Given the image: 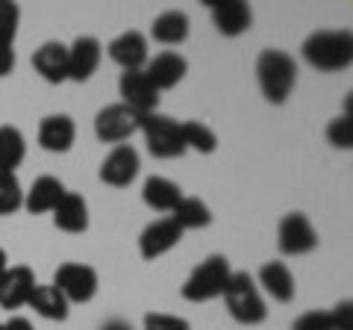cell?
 <instances>
[{
    "mask_svg": "<svg viewBox=\"0 0 353 330\" xmlns=\"http://www.w3.org/2000/svg\"><path fill=\"white\" fill-rule=\"evenodd\" d=\"M303 59L318 71H345L353 62L350 30H318L303 41Z\"/></svg>",
    "mask_w": 353,
    "mask_h": 330,
    "instance_id": "obj_1",
    "label": "cell"
},
{
    "mask_svg": "<svg viewBox=\"0 0 353 330\" xmlns=\"http://www.w3.org/2000/svg\"><path fill=\"white\" fill-rule=\"evenodd\" d=\"M256 80L268 104H285L297 80V65L285 50L268 48L256 59Z\"/></svg>",
    "mask_w": 353,
    "mask_h": 330,
    "instance_id": "obj_2",
    "label": "cell"
},
{
    "mask_svg": "<svg viewBox=\"0 0 353 330\" xmlns=\"http://www.w3.org/2000/svg\"><path fill=\"white\" fill-rule=\"evenodd\" d=\"M230 278H233V269H230V260L221 257V254H212L206 257L201 266H197L189 278L183 283V298L192 301V304H203V301H212V298H221L227 289Z\"/></svg>",
    "mask_w": 353,
    "mask_h": 330,
    "instance_id": "obj_3",
    "label": "cell"
},
{
    "mask_svg": "<svg viewBox=\"0 0 353 330\" xmlns=\"http://www.w3.org/2000/svg\"><path fill=\"white\" fill-rule=\"evenodd\" d=\"M227 313L236 318L239 324H262L268 318V307H265L259 286L253 283L248 271H233L227 289H224Z\"/></svg>",
    "mask_w": 353,
    "mask_h": 330,
    "instance_id": "obj_4",
    "label": "cell"
},
{
    "mask_svg": "<svg viewBox=\"0 0 353 330\" xmlns=\"http://www.w3.org/2000/svg\"><path fill=\"white\" fill-rule=\"evenodd\" d=\"M141 133H145V145L157 159H176L185 153L183 142V124L174 121L171 115L162 113H148L141 115Z\"/></svg>",
    "mask_w": 353,
    "mask_h": 330,
    "instance_id": "obj_5",
    "label": "cell"
},
{
    "mask_svg": "<svg viewBox=\"0 0 353 330\" xmlns=\"http://www.w3.org/2000/svg\"><path fill=\"white\" fill-rule=\"evenodd\" d=\"M53 286L65 295L68 304H88L97 295L101 278L85 262H62L57 274H53Z\"/></svg>",
    "mask_w": 353,
    "mask_h": 330,
    "instance_id": "obj_6",
    "label": "cell"
},
{
    "mask_svg": "<svg viewBox=\"0 0 353 330\" xmlns=\"http://www.w3.org/2000/svg\"><path fill=\"white\" fill-rule=\"evenodd\" d=\"M139 127H141V115L124 104H109L94 118V136L106 142V145H121L132 133H139Z\"/></svg>",
    "mask_w": 353,
    "mask_h": 330,
    "instance_id": "obj_7",
    "label": "cell"
},
{
    "mask_svg": "<svg viewBox=\"0 0 353 330\" xmlns=\"http://www.w3.org/2000/svg\"><path fill=\"white\" fill-rule=\"evenodd\" d=\"M277 248L285 257H303L309 251L318 248V233L312 222L303 213H289L283 215V222L277 227Z\"/></svg>",
    "mask_w": 353,
    "mask_h": 330,
    "instance_id": "obj_8",
    "label": "cell"
},
{
    "mask_svg": "<svg viewBox=\"0 0 353 330\" xmlns=\"http://www.w3.org/2000/svg\"><path fill=\"white\" fill-rule=\"evenodd\" d=\"M141 159L132 145H115L106 153V159L101 162V180L106 186H115V189H124L132 180L139 177Z\"/></svg>",
    "mask_w": 353,
    "mask_h": 330,
    "instance_id": "obj_9",
    "label": "cell"
},
{
    "mask_svg": "<svg viewBox=\"0 0 353 330\" xmlns=\"http://www.w3.org/2000/svg\"><path fill=\"white\" fill-rule=\"evenodd\" d=\"M118 92L124 97V106L136 109L139 115H148V113H157V104H159V92L153 89V83L148 80L145 68L141 71H124L118 80Z\"/></svg>",
    "mask_w": 353,
    "mask_h": 330,
    "instance_id": "obj_10",
    "label": "cell"
},
{
    "mask_svg": "<svg viewBox=\"0 0 353 330\" xmlns=\"http://www.w3.org/2000/svg\"><path fill=\"white\" fill-rule=\"evenodd\" d=\"M109 59H112L115 65H121L124 71H141L150 59L148 53V36L139 30H130V32H121L118 39L109 41Z\"/></svg>",
    "mask_w": 353,
    "mask_h": 330,
    "instance_id": "obj_11",
    "label": "cell"
},
{
    "mask_svg": "<svg viewBox=\"0 0 353 330\" xmlns=\"http://www.w3.org/2000/svg\"><path fill=\"white\" fill-rule=\"evenodd\" d=\"M101 59H103V48L94 36L74 39V45L68 48V80L74 83L92 80L94 71L101 68Z\"/></svg>",
    "mask_w": 353,
    "mask_h": 330,
    "instance_id": "obj_12",
    "label": "cell"
},
{
    "mask_svg": "<svg viewBox=\"0 0 353 330\" xmlns=\"http://www.w3.org/2000/svg\"><path fill=\"white\" fill-rule=\"evenodd\" d=\"M209 12H212V21L221 36H230L236 39L241 32H248L250 24H253V12L248 3L241 0H206Z\"/></svg>",
    "mask_w": 353,
    "mask_h": 330,
    "instance_id": "obj_13",
    "label": "cell"
},
{
    "mask_svg": "<svg viewBox=\"0 0 353 330\" xmlns=\"http://www.w3.org/2000/svg\"><path fill=\"white\" fill-rule=\"evenodd\" d=\"M32 289H36V274L30 266H9L0 278V307L3 310H18L27 307Z\"/></svg>",
    "mask_w": 353,
    "mask_h": 330,
    "instance_id": "obj_14",
    "label": "cell"
},
{
    "mask_svg": "<svg viewBox=\"0 0 353 330\" xmlns=\"http://www.w3.org/2000/svg\"><path fill=\"white\" fill-rule=\"evenodd\" d=\"M145 74H148V80L153 83L157 92H168L183 80L185 74H189V62H185V57H180L176 50H165V53H159V57L148 59Z\"/></svg>",
    "mask_w": 353,
    "mask_h": 330,
    "instance_id": "obj_15",
    "label": "cell"
},
{
    "mask_svg": "<svg viewBox=\"0 0 353 330\" xmlns=\"http://www.w3.org/2000/svg\"><path fill=\"white\" fill-rule=\"evenodd\" d=\"M32 68L44 83L59 86L68 80V45L62 41H44V45L32 53Z\"/></svg>",
    "mask_w": 353,
    "mask_h": 330,
    "instance_id": "obj_16",
    "label": "cell"
},
{
    "mask_svg": "<svg viewBox=\"0 0 353 330\" xmlns=\"http://www.w3.org/2000/svg\"><path fill=\"white\" fill-rule=\"evenodd\" d=\"M180 239H183V230L176 227L171 218H162V222H153V224H148L145 230H141L139 251H141L145 260H157L162 254H168L171 248L180 245Z\"/></svg>",
    "mask_w": 353,
    "mask_h": 330,
    "instance_id": "obj_17",
    "label": "cell"
},
{
    "mask_svg": "<svg viewBox=\"0 0 353 330\" xmlns=\"http://www.w3.org/2000/svg\"><path fill=\"white\" fill-rule=\"evenodd\" d=\"M77 142V124L71 115H48L39 124V145L50 153H68Z\"/></svg>",
    "mask_w": 353,
    "mask_h": 330,
    "instance_id": "obj_18",
    "label": "cell"
},
{
    "mask_svg": "<svg viewBox=\"0 0 353 330\" xmlns=\"http://www.w3.org/2000/svg\"><path fill=\"white\" fill-rule=\"evenodd\" d=\"M65 192H68V189L62 186L59 177H53V174H41V177L32 180L30 192H24V206H27V213H32V215L53 213V210H57V204L62 201Z\"/></svg>",
    "mask_w": 353,
    "mask_h": 330,
    "instance_id": "obj_19",
    "label": "cell"
},
{
    "mask_svg": "<svg viewBox=\"0 0 353 330\" xmlns=\"http://www.w3.org/2000/svg\"><path fill=\"white\" fill-rule=\"evenodd\" d=\"M53 224L65 233H85L88 230V204L80 192H65L53 210Z\"/></svg>",
    "mask_w": 353,
    "mask_h": 330,
    "instance_id": "obj_20",
    "label": "cell"
},
{
    "mask_svg": "<svg viewBox=\"0 0 353 330\" xmlns=\"http://www.w3.org/2000/svg\"><path fill=\"white\" fill-rule=\"evenodd\" d=\"M259 286L280 304H289L294 298V274L289 271L285 262H277V260L265 262L259 269Z\"/></svg>",
    "mask_w": 353,
    "mask_h": 330,
    "instance_id": "obj_21",
    "label": "cell"
},
{
    "mask_svg": "<svg viewBox=\"0 0 353 330\" xmlns=\"http://www.w3.org/2000/svg\"><path fill=\"white\" fill-rule=\"evenodd\" d=\"M189 15L180 12V9H168V12H162L153 18V27H150V36L153 41H159V45H183L185 39H189Z\"/></svg>",
    "mask_w": 353,
    "mask_h": 330,
    "instance_id": "obj_22",
    "label": "cell"
},
{
    "mask_svg": "<svg viewBox=\"0 0 353 330\" xmlns=\"http://www.w3.org/2000/svg\"><path fill=\"white\" fill-rule=\"evenodd\" d=\"M27 307H32V310H36L41 318H48V322H65L71 304L65 301V295L53 283H48V286L36 283V289H32Z\"/></svg>",
    "mask_w": 353,
    "mask_h": 330,
    "instance_id": "obj_23",
    "label": "cell"
},
{
    "mask_svg": "<svg viewBox=\"0 0 353 330\" xmlns=\"http://www.w3.org/2000/svg\"><path fill=\"white\" fill-rule=\"evenodd\" d=\"M141 197L150 210L157 213H171L183 197V189L176 183H171L168 177H148L145 180V189H141Z\"/></svg>",
    "mask_w": 353,
    "mask_h": 330,
    "instance_id": "obj_24",
    "label": "cell"
},
{
    "mask_svg": "<svg viewBox=\"0 0 353 330\" xmlns=\"http://www.w3.org/2000/svg\"><path fill=\"white\" fill-rule=\"evenodd\" d=\"M171 222L185 233V230H201L212 224V213L209 206L201 201V197H180V204L171 210Z\"/></svg>",
    "mask_w": 353,
    "mask_h": 330,
    "instance_id": "obj_25",
    "label": "cell"
},
{
    "mask_svg": "<svg viewBox=\"0 0 353 330\" xmlns=\"http://www.w3.org/2000/svg\"><path fill=\"white\" fill-rule=\"evenodd\" d=\"M27 157V142L18 127H0V174H15Z\"/></svg>",
    "mask_w": 353,
    "mask_h": 330,
    "instance_id": "obj_26",
    "label": "cell"
},
{
    "mask_svg": "<svg viewBox=\"0 0 353 330\" xmlns=\"http://www.w3.org/2000/svg\"><path fill=\"white\" fill-rule=\"evenodd\" d=\"M183 142H185V151H197V153L218 151V136L203 121H183Z\"/></svg>",
    "mask_w": 353,
    "mask_h": 330,
    "instance_id": "obj_27",
    "label": "cell"
},
{
    "mask_svg": "<svg viewBox=\"0 0 353 330\" xmlns=\"http://www.w3.org/2000/svg\"><path fill=\"white\" fill-rule=\"evenodd\" d=\"M24 206V189L15 174H0V215H12Z\"/></svg>",
    "mask_w": 353,
    "mask_h": 330,
    "instance_id": "obj_28",
    "label": "cell"
},
{
    "mask_svg": "<svg viewBox=\"0 0 353 330\" xmlns=\"http://www.w3.org/2000/svg\"><path fill=\"white\" fill-rule=\"evenodd\" d=\"M327 142L339 151H350L353 148V118L339 115L336 121L327 124Z\"/></svg>",
    "mask_w": 353,
    "mask_h": 330,
    "instance_id": "obj_29",
    "label": "cell"
},
{
    "mask_svg": "<svg viewBox=\"0 0 353 330\" xmlns=\"http://www.w3.org/2000/svg\"><path fill=\"white\" fill-rule=\"evenodd\" d=\"M18 21H21V9H18V3L0 0V41H3V45H15Z\"/></svg>",
    "mask_w": 353,
    "mask_h": 330,
    "instance_id": "obj_30",
    "label": "cell"
},
{
    "mask_svg": "<svg viewBox=\"0 0 353 330\" xmlns=\"http://www.w3.org/2000/svg\"><path fill=\"white\" fill-rule=\"evenodd\" d=\"M145 330H192V324L183 316H168V313H148L145 316Z\"/></svg>",
    "mask_w": 353,
    "mask_h": 330,
    "instance_id": "obj_31",
    "label": "cell"
},
{
    "mask_svg": "<svg viewBox=\"0 0 353 330\" xmlns=\"http://www.w3.org/2000/svg\"><path fill=\"white\" fill-rule=\"evenodd\" d=\"M292 330H333V322H330V313L321 310H309L301 318H294Z\"/></svg>",
    "mask_w": 353,
    "mask_h": 330,
    "instance_id": "obj_32",
    "label": "cell"
},
{
    "mask_svg": "<svg viewBox=\"0 0 353 330\" xmlns=\"http://www.w3.org/2000/svg\"><path fill=\"white\" fill-rule=\"evenodd\" d=\"M330 322H333V330H353V301L350 298L339 301L330 310Z\"/></svg>",
    "mask_w": 353,
    "mask_h": 330,
    "instance_id": "obj_33",
    "label": "cell"
},
{
    "mask_svg": "<svg viewBox=\"0 0 353 330\" xmlns=\"http://www.w3.org/2000/svg\"><path fill=\"white\" fill-rule=\"evenodd\" d=\"M12 68H15V48L0 41V77L12 74Z\"/></svg>",
    "mask_w": 353,
    "mask_h": 330,
    "instance_id": "obj_34",
    "label": "cell"
},
{
    "mask_svg": "<svg viewBox=\"0 0 353 330\" xmlns=\"http://www.w3.org/2000/svg\"><path fill=\"white\" fill-rule=\"evenodd\" d=\"M3 327H6V330H36L30 318H24V316H12L9 322H3Z\"/></svg>",
    "mask_w": 353,
    "mask_h": 330,
    "instance_id": "obj_35",
    "label": "cell"
},
{
    "mask_svg": "<svg viewBox=\"0 0 353 330\" xmlns=\"http://www.w3.org/2000/svg\"><path fill=\"white\" fill-rule=\"evenodd\" d=\"M101 330H132V327L124 322V318H109V322H106Z\"/></svg>",
    "mask_w": 353,
    "mask_h": 330,
    "instance_id": "obj_36",
    "label": "cell"
},
{
    "mask_svg": "<svg viewBox=\"0 0 353 330\" xmlns=\"http://www.w3.org/2000/svg\"><path fill=\"white\" fill-rule=\"evenodd\" d=\"M6 269H9V257H6V251L0 248V278L6 274Z\"/></svg>",
    "mask_w": 353,
    "mask_h": 330,
    "instance_id": "obj_37",
    "label": "cell"
},
{
    "mask_svg": "<svg viewBox=\"0 0 353 330\" xmlns=\"http://www.w3.org/2000/svg\"><path fill=\"white\" fill-rule=\"evenodd\" d=\"M0 330H6V327H3V324H0Z\"/></svg>",
    "mask_w": 353,
    "mask_h": 330,
    "instance_id": "obj_38",
    "label": "cell"
}]
</instances>
